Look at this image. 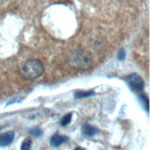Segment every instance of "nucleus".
Returning <instances> with one entry per match:
<instances>
[{
  "label": "nucleus",
  "mask_w": 150,
  "mask_h": 150,
  "mask_svg": "<svg viewBox=\"0 0 150 150\" xmlns=\"http://www.w3.org/2000/svg\"><path fill=\"white\" fill-rule=\"evenodd\" d=\"M74 150H84L83 147H81V146H78V147H76V148H75Z\"/></svg>",
  "instance_id": "13"
},
{
  "label": "nucleus",
  "mask_w": 150,
  "mask_h": 150,
  "mask_svg": "<svg viewBox=\"0 0 150 150\" xmlns=\"http://www.w3.org/2000/svg\"><path fill=\"white\" fill-rule=\"evenodd\" d=\"M21 76L26 80L34 81L40 78L44 73V66L36 59H30L24 62L21 67Z\"/></svg>",
  "instance_id": "1"
},
{
  "label": "nucleus",
  "mask_w": 150,
  "mask_h": 150,
  "mask_svg": "<svg viewBox=\"0 0 150 150\" xmlns=\"http://www.w3.org/2000/svg\"><path fill=\"white\" fill-rule=\"evenodd\" d=\"M32 146V140L27 138V139L23 140L21 146V150H30Z\"/></svg>",
  "instance_id": "10"
},
{
  "label": "nucleus",
  "mask_w": 150,
  "mask_h": 150,
  "mask_svg": "<svg viewBox=\"0 0 150 150\" xmlns=\"http://www.w3.org/2000/svg\"><path fill=\"white\" fill-rule=\"evenodd\" d=\"M71 119H72V113H68L67 115H65L60 120V125L61 126H67L71 123Z\"/></svg>",
  "instance_id": "8"
},
{
  "label": "nucleus",
  "mask_w": 150,
  "mask_h": 150,
  "mask_svg": "<svg viewBox=\"0 0 150 150\" xmlns=\"http://www.w3.org/2000/svg\"><path fill=\"white\" fill-rule=\"evenodd\" d=\"M68 62L75 69H88L92 63V57L88 52L83 50H74L68 56Z\"/></svg>",
  "instance_id": "2"
},
{
  "label": "nucleus",
  "mask_w": 150,
  "mask_h": 150,
  "mask_svg": "<svg viewBox=\"0 0 150 150\" xmlns=\"http://www.w3.org/2000/svg\"><path fill=\"white\" fill-rule=\"evenodd\" d=\"M95 92L94 91H78L76 93H74V97L76 99H82L85 98V97H89L91 96H94Z\"/></svg>",
  "instance_id": "7"
},
{
  "label": "nucleus",
  "mask_w": 150,
  "mask_h": 150,
  "mask_svg": "<svg viewBox=\"0 0 150 150\" xmlns=\"http://www.w3.org/2000/svg\"><path fill=\"white\" fill-rule=\"evenodd\" d=\"M82 132L83 134L88 137H92V136H95L96 134H97L99 132L98 128L93 126V125H90V124H83L82 127Z\"/></svg>",
  "instance_id": "6"
},
{
  "label": "nucleus",
  "mask_w": 150,
  "mask_h": 150,
  "mask_svg": "<svg viewBox=\"0 0 150 150\" xmlns=\"http://www.w3.org/2000/svg\"><path fill=\"white\" fill-rule=\"evenodd\" d=\"M69 140V137L66 135H61L59 134H55L50 139V145L54 147H57L61 146L62 144L66 143Z\"/></svg>",
  "instance_id": "5"
},
{
  "label": "nucleus",
  "mask_w": 150,
  "mask_h": 150,
  "mask_svg": "<svg viewBox=\"0 0 150 150\" xmlns=\"http://www.w3.org/2000/svg\"><path fill=\"white\" fill-rule=\"evenodd\" d=\"M125 81L127 84L129 85V87L132 89V91L135 92V93H141V92L144 90V87H145V82L142 79V77L140 75H138L136 73H132L130 75H128Z\"/></svg>",
  "instance_id": "3"
},
{
  "label": "nucleus",
  "mask_w": 150,
  "mask_h": 150,
  "mask_svg": "<svg viewBox=\"0 0 150 150\" xmlns=\"http://www.w3.org/2000/svg\"><path fill=\"white\" fill-rule=\"evenodd\" d=\"M139 99L142 102V104L145 107V108L146 109V111H149V102H148V98L144 95H140L139 96Z\"/></svg>",
  "instance_id": "11"
},
{
  "label": "nucleus",
  "mask_w": 150,
  "mask_h": 150,
  "mask_svg": "<svg viewBox=\"0 0 150 150\" xmlns=\"http://www.w3.org/2000/svg\"><path fill=\"white\" fill-rule=\"evenodd\" d=\"M125 59V50L124 49H120V52L118 53V59L122 61Z\"/></svg>",
  "instance_id": "12"
},
{
  "label": "nucleus",
  "mask_w": 150,
  "mask_h": 150,
  "mask_svg": "<svg viewBox=\"0 0 150 150\" xmlns=\"http://www.w3.org/2000/svg\"><path fill=\"white\" fill-rule=\"evenodd\" d=\"M29 132V134L33 135V136H40V135H42L43 134V131L41 130V128L40 127H33V128L30 129L28 131Z\"/></svg>",
  "instance_id": "9"
},
{
  "label": "nucleus",
  "mask_w": 150,
  "mask_h": 150,
  "mask_svg": "<svg viewBox=\"0 0 150 150\" xmlns=\"http://www.w3.org/2000/svg\"><path fill=\"white\" fill-rule=\"evenodd\" d=\"M15 137V132L13 131H9L5 134H0V146H8L13 142Z\"/></svg>",
  "instance_id": "4"
}]
</instances>
